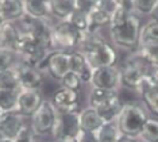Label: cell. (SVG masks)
Returning <instances> with one entry per match:
<instances>
[{
  "instance_id": "5",
  "label": "cell",
  "mask_w": 158,
  "mask_h": 142,
  "mask_svg": "<svg viewBox=\"0 0 158 142\" xmlns=\"http://www.w3.org/2000/svg\"><path fill=\"white\" fill-rule=\"evenodd\" d=\"M150 65L135 54L132 60H128L120 71V84L134 91H139L143 84L146 72Z\"/></svg>"
},
{
  "instance_id": "34",
  "label": "cell",
  "mask_w": 158,
  "mask_h": 142,
  "mask_svg": "<svg viewBox=\"0 0 158 142\" xmlns=\"http://www.w3.org/2000/svg\"><path fill=\"white\" fill-rule=\"evenodd\" d=\"M77 142H98V140H96L95 133L80 131V134H78V137H77Z\"/></svg>"
},
{
  "instance_id": "19",
  "label": "cell",
  "mask_w": 158,
  "mask_h": 142,
  "mask_svg": "<svg viewBox=\"0 0 158 142\" xmlns=\"http://www.w3.org/2000/svg\"><path fill=\"white\" fill-rule=\"evenodd\" d=\"M118 99H119V96L114 91L93 88L91 95H89V105H91V108H93V110H99V108L106 107V105L111 104L112 101Z\"/></svg>"
},
{
  "instance_id": "14",
  "label": "cell",
  "mask_w": 158,
  "mask_h": 142,
  "mask_svg": "<svg viewBox=\"0 0 158 142\" xmlns=\"http://www.w3.org/2000/svg\"><path fill=\"white\" fill-rule=\"evenodd\" d=\"M69 67L70 72L78 76L81 83H91L93 69L88 64L87 58L81 52H72L69 53Z\"/></svg>"
},
{
  "instance_id": "26",
  "label": "cell",
  "mask_w": 158,
  "mask_h": 142,
  "mask_svg": "<svg viewBox=\"0 0 158 142\" xmlns=\"http://www.w3.org/2000/svg\"><path fill=\"white\" fill-rule=\"evenodd\" d=\"M18 93H19V91H2L0 89V111H2V114L3 112L16 111Z\"/></svg>"
},
{
  "instance_id": "36",
  "label": "cell",
  "mask_w": 158,
  "mask_h": 142,
  "mask_svg": "<svg viewBox=\"0 0 158 142\" xmlns=\"http://www.w3.org/2000/svg\"><path fill=\"white\" fill-rule=\"evenodd\" d=\"M118 142H136L134 138H130V137H124V136H122L119 140H118Z\"/></svg>"
},
{
  "instance_id": "11",
  "label": "cell",
  "mask_w": 158,
  "mask_h": 142,
  "mask_svg": "<svg viewBox=\"0 0 158 142\" xmlns=\"http://www.w3.org/2000/svg\"><path fill=\"white\" fill-rule=\"evenodd\" d=\"M52 103L58 114L74 112L78 107V93L77 91H70L61 87L53 93Z\"/></svg>"
},
{
  "instance_id": "18",
  "label": "cell",
  "mask_w": 158,
  "mask_h": 142,
  "mask_svg": "<svg viewBox=\"0 0 158 142\" xmlns=\"http://www.w3.org/2000/svg\"><path fill=\"white\" fill-rule=\"evenodd\" d=\"M104 125L102 116L93 108H85L80 112V130L85 133H96Z\"/></svg>"
},
{
  "instance_id": "9",
  "label": "cell",
  "mask_w": 158,
  "mask_h": 142,
  "mask_svg": "<svg viewBox=\"0 0 158 142\" xmlns=\"http://www.w3.org/2000/svg\"><path fill=\"white\" fill-rule=\"evenodd\" d=\"M24 116L18 111L3 112L0 115V137L2 140L14 141L24 126Z\"/></svg>"
},
{
  "instance_id": "7",
  "label": "cell",
  "mask_w": 158,
  "mask_h": 142,
  "mask_svg": "<svg viewBox=\"0 0 158 142\" xmlns=\"http://www.w3.org/2000/svg\"><path fill=\"white\" fill-rule=\"evenodd\" d=\"M57 116H58V112L52 101L42 100L38 110L31 116V129L35 136H44V134L52 133L57 122Z\"/></svg>"
},
{
  "instance_id": "24",
  "label": "cell",
  "mask_w": 158,
  "mask_h": 142,
  "mask_svg": "<svg viewBox=\"0 0 158 142\" xmlns=\"http://www.w3.org/2000/svg\"><path fill=\"white\" fill-rule=\"evenodd\" d=\"M135 54L150 67H158V43L139 46Z\"/></svg>"
},
{
  "instance_id": "8",
  "label": "cell",
  "mask_w": 158,
  "mask_h": 142,
  "mask_svg": "<svg viewBox=\"0 0 158 142\" xmlns=\"http://www.w3.org/2000/svg\"><path fill=\"white\" fill-rule=\"evenodd\" d=\"M91 84L96 89H106L116 92L120 84V71L116 67L93 69Z\"/></svg>"
},
{
  "instance_id": "23",
  "label": "cell",
  "mask_w": 158,
  "mask_h": 142,
  "mask_svg": "<svg viewBox=\"0 0 158 142\" xmlns=\"http://www.w3.org/2000/svg\"><path fill=\"white\" fill-rule=\"evenodd\" d=\"M68 22H70L82 34H87V32L91 31V18H89V14L84 12V11L78 8L68 18Z\"/></svg>"
},
{
  "instance_id": "25",
  "label": "cell",
  "mask_w": 158,
  "mask_h": 142,
  "mask_svg": "<svg viewBox=\"0 0 158 142\" xmlns=\"http://www.w3.org/2000/svg\"><path fill=\"white\" fill-rule=\"evenodd\" d=\"M158 43V23L149 22L141 28V37H139V46L142 45H153Z\"/></svg>"
},
{
  "instance_id": "31",
  "label": "cell",
  "mask_w": 158,
  "mask_h": 142,
  "mask_svg": "<svg viewBox=\"0 0 158 142\" xmlns=\"http://www.w3.org/2000/svg\"><path fill=\"white\" fill-rule=\"evenodd\" d=\"M15 62V52L8 49H0V72L14 68Z\"/></svg>"
},
{
  "instance_id": "20",
  "label": "cell",
  "mask_w": 158,
  "mask_h": 142,
  "mask_svg": "<svg viewBox=\"0 0 158 142\" xmlns=\"http://www.w3.org/2000/svg\"><path fill=\"white\" fill-rule=\"evenodd\" d=\"M77 10V0H50V11L52 15L68 20L72 14Z\"/></svg>"
},
{
  "instance_id": "10",
  "label": "cell",
  "mask_w": 158,
  "mask_h": 142,
  "mask_svg": "<svg viewBox=\"0 0 158 142\" xmlns=\"http://www.w3.org/2000/svg\"><path fill=\"white\" fill-rule=\"evenodd\" d=\"M18 72V79H19L20 89H33L38 91V88L42 85L44 81V76L39 69L30 67L27 64L20 62L15 67Z\"/></svg>"
},
{
  "instance_id": "12",
  "label": "cell",
  "mask_w": 158,
  "mask_h": 142,
  "mask_svg": "<svg viewBox=\"0 0 158 142\" xmlns=\"http://www.w3.org/2000/svg\"><path fill=\"white\" fill-rule=\"evenodd\" d=\"M42 95L39 91L33 89H19L18 93V107L16 111L23 116H33L42 103Z\"/></svg>"
},
{
  "instance_id": "37",
  "label": "cell",
  "mask_w": 158,
  "mask_h": 142,
  "mask_svg": "<svg viewBox=\"0 0 158 142\" xmlns=\"http://www.w3.org/2000/svg\"><path fill=\"white\" fill-rule=\"evenodd\" d=\"M0 142H12V141H7V140H0Z\"/></svg>"
},
{
  "instance_id": "16",
  "label": "cell",
  "mask_w": 158,
  "mask_h": 142,
  "mask_svg": "<svg viewBox=\"0 0 158 142\" xmlns=\"http://www.w3.org/2000/svg\"><path fill=\"white\" fill-rule=\"evenodd\" d=\"M24 15L31 19L45 20L49 15H52L50 11V2L48 0H26L23 2Z\"/></svg>"
},
{
  "instance_id": "28",
  "label": "cell",
  "mask_w": 158,
  "mask_h": 142,
  "mask_svg": "<svg viewBox=\"0 0 158 142\" xmlns=\"http://www.w3.org/2000/svg\"><path fill=\"white\" fill-rule=\"evenodd\" d=\"M89 18H91V31H89V34H93L96 28L104 27L107 24L110 26L111 23V15L106 11H103L102 8H99V7L89 14Z\"/></svg>"
},
{
  "instance_id": "1",
  "label": "cell",
  "mask_w": 158,
  "mask_h": 142,
  "mask_svg": "<svg viewBox=\"0 0 158 142\" xmlns=\"http://www.w3.org/2000/svg\"><path fill=\"white\" fill-rule=\"evenodd\" d=\"M82 47V54L87 58L92 69L115 67L118 61V54L110 43H107L96 32L93 34H82L80 42Z\"/></svg>"
},
{
  "instance_id": "4",
  "label": "cell",
  "mask_w": 158,
  "mask_h": 142,
  "mask_svg": "<svg viewBox=\"0 0 158 142\" xmlns=\"http://www.w3.org/2000/svg\"><path fill=\"white\" fill-rule=\"evenodd\" d=\"M81 39L82 32L78 31L70 22L62 20L52 30V50L66 53L68 50L80 45Z\"/></svg>"
},
{
  "instance_id": "32",
  "label": "cell",
  "mask_w": 158,
  "mask_h": 142,
  "mask_svg": "<svg viewBox=\"0 0 158 142\" xmlns=\"http://www.w3.org/2000/svg\"><path fill=\"white\" fill-rule=\"evenodd\" d=\"M61 85H62V88H66L70 91H78L81 87V80L73 72H69L65 77L61 80Z\"/></svg>"
},
{
  "instance_id": "33",
  "label": "cell",
  "mask_w": 158,
  "mask_h": 142,
  "mask_svg": "<svg viewBox=\"0 0 158 142\" xmlns=\"http://www.w3.org/2000/svg\"><path fill=\"white\" fill-rule=\"evenodd\" d=\"M12 142H37V140H35V134L33 131V129L24 125L23 129L20 130L19 134H18L16 138Z\"/></svg>"
},
{
  "instance_id": "13",
  "label": "cell",
  "mask_w": 158,
  "mask_h": 142,
  "mask_svg": "<svg viewBox=\"0 0 158 142\" xmlns=\"http://www.w3.org/2000/svg\"><path fill=\"white\" fill-rule=\"evenodd\" d=\"M46 69L53 79L62 80L70 72L69 67V53L52 52L46 61Z\"/></svg>"
},
{
  "instance_id": "38",
  "label": "cell",
  "mask_w": 158,
  "mask_h": 142,
  "mask_svg": "<svg viewBox=\"0 0 158 142\" xmlns=\"http://www.w3.org/2000/svg\"><path fill=\"white\" fill-rule=\"evenodd\" d=\"M2 23H3V20H2V19H0V26H2Z\"/></svg>"
},
{
  "instance_id": "22",
  "label": "cell",
  "mask_w": 158,
  "mask_h": 142,
  "mask_svg": "<svg viewBox=\"0 0 158 142\" xmlns=\"http://www.w3.org/2000/svg\"><path fill=\"white\" fill-rule=\"evenodd\" d=\"M0 89L2 91H19V79L15 67L0 72Z\"/></svg>"
},
{
  "instance_id": "2",
  "label": "cell",
  "mask_w": 158,
  "mask_h": 142,
  "mask_svg": "<svg viewBox=\"0 0 158 142\" xmlns=\"http://www.w3.org/2000/svg\"><path fill=\"white\" fill-rule=\"evenodd\" d=\"M149 119L146 110L138 103L123 104L119 116L115 122L122 136L130 138H139L146 121Z\"/></svg>"
},
{
  "instance_id": "30",
  "label": "cell",
  "mask_w": 158,
  "mask_h": 142,
  "mask_svg": "<svg viewBox=\"0 0 158 142\" xmlns=\"http://www.w3.org/2000/svg\"><path fill=\"white\" fill-rule=\"evenodd\" d=\"M132 11L142 15H150L157 0H132Z\"/></svg>"
},
{
  "instance_id": "15",
  "label": "cell",
  "mask_w": 158,
  "mask_h": 142,
  "mask_svg": "<svg viewBox=\"0 0 158 142\" xmlns=\"http://www.w3.org/2000/svg\"><path fill=\"white\" fill-rule=\"evenodd\" d=\"M19 37L20 31L14 24V22H3L0 26V49H8L15 52Z\"/></svg>"
},
{
  "instance_id": "6",
  "label": "cell",
  "mask_w": 158,
  "mask_h": 142,
  "mask_svg": "<svg viewBox=\"0 0 158 142\" xmlns=\"http://www.w3.org/2000/svg\"><path fill=\"white\" fill-rule=\"evenodd\" d=\"M80 131V112L74 111L58 114L52 134L53 138H54V142H58L68 140H77Z\"/></svg>"
},
{
  "instance_id": "35",
  "label": "cell",
  "mask_w": 158,
  "mask_h": 142,
  "mask_svg": "<svg viewBox=\"0 0 158 142\" xmlns=\"http://www.w3.org/2000/svg\"><path fill=\"white\" fill-rule=\"evenodd\" d=\"M150 18H152V22H156V23H158V0H157L156 6H154L152 14H150Z\"/></svg>"
},
{
  "instance_id": "3",
  "label": "cell",
  "mask_w": 158,
  "mask_h": 142,
  "mask_svg": "<svg viewBox=\"0 0 158 142\" xmlns=\"http://www.w3.org/2000/svg\"><path fill=\"white\" fill-rule=\"evenodd\" d=\"M141 28V19L135 12H132L123 24L110 28L111 39L120 49L134 50L139 47Z\"/></svg>"
},
{
  "instance_id": "17",
  "label": "cell",
  "mask_w": 158,
  "mask_h": 142,
  "mask_svg": "<svg viewBox=\"0 0 158 142\" xmlns=\"http://www.w3.org/2000/svg\"><path fill=\"white\" fill-rule=\"evenodd\" d=\"M23 16V2H19V0H0V19L3 22H14Z\"/></svg>"
},
{
  "instance_id": "29",
  "label": "cell",
  "mask_w": 158,
  "mask_h": 142,
  "mask_svg": "<svg viewBox=\"0 0 158 142\" xmlns=\"http://www.w3.org/2000/svg\"><path fill=\"white\" fill-rule=\"evenodd\" d=\"M142 142H158V119L149 118L139 136Z\"/></svg>"
},
{
  "instance_id": "27",
  "label": "cell",
  "mask_w": 158,
  "mask_h": 142,
  "mask_svg": "<svg viewBox=\"0 0 158 142\" xmlns=\"http://www.w3.org/2000/svg\"><path fill=\"white\" fill-rule=\"evenodd\" d=\"M142 95L143 104L153 115L158 116V89L157 88H143L139 91Z\"/></svg>"
},
{
  "instance_id": "39",
  "label": "cell",
  "mask_w": 158,
  "mask_h": 142,
  "mask_svg": "<svg viewBox=\"0 0 158 142\" xmlns=\"http://www.w3.org/2000/svg\"><path fill=\"white\" fill-rule=\"evenodd\" d=\"M0 115H2V111H0Z\"/></svg>"
},
{
  "instance_id": "21",
  "label": "cell",
  "mask_w": 158,
  "mask_h": 142,
  "mask_svg": "<svg viewBox=\"0 0 158 142\" xmlns=\"http://www.w3.org/2000/svg\"><path fill=\"white\" fill-rule=\"evenodd\" d=\"M95 134H96L98 142H118V140L122 137L116 122L104 123Z\"/></svg>"
}]
</instances>
